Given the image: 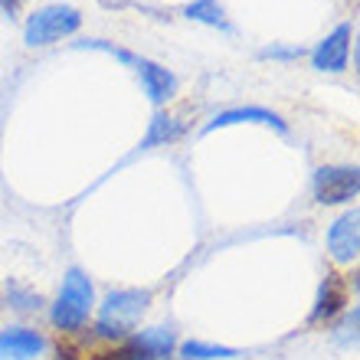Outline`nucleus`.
<instances>
[{
  "mask_svg": "<svg viewBox=\"0 0 360 360\" xmlns=\"http://www.w3.org/2000/svg\"><path fill=\"white\" fill-rule=\"evenodd\" d=\"M148 304H151V292L148 288H118V292H108L102 308H98L95 334H102V338H128L141 324Z\"/></svg>",
  "mask_w": 360,
  "mask_h": 360,
  "instance_id": "nucleus-1",
  "label": "nucleus"
},
{
  "mask_svg": "<svg viewBox=\"0 0 360 360\" xmlns=\"http://www.w3.org/2000/svg\"><path fill=\"white\" fill-rule=\"evenodd\" d=\"M92 304H95V292L89 275L82 269H69L66 278H63V292H59L49 318H53L59 331H82L89 314H92Z\"/></svg>",
  "mask_w": 360,
  "mask_h": 360,
  "instance_id": "nucleus-2",
  "label": "nucleus"
},
{
  "mask_svg": "<svg viewBox=\"0 0 360 360\" xmlns=\"http://www.w3.org/2000/svg\"><path fill=\"white\" fill-rule=\"evenodd\" d=\"M82 27V13L69 4H49V7H39L27 17V27H23V39L27 46H49L63 37H72L76 30Z\"/></svg>",
  "mask_w": 360,
  "mask_h": 360,
  "instance_id": "nucleus-3",
  "label": "nucleus"
},
{
  "mask_svg": "<svg viewBox=\"0 0 360 360\" xmlns=\"http://www.w3.org/2000/svg\"><path fill=\"white\" fill-rule=\"evenodd\" d=\"M311 190L318 203H351L360 190L357 167H318L311 177Z\"/></svg>",
  "mask_w": 360,
  "mask_h": 360,
  "instance_id": "nucleus-4",
  "label": "nucleus"
},
{
  "mask_svg": "<svg viewBox=\"0 0 360 360\" xmlns=\"http://www.w3.org/2000/svg\"><path fill=\"white\" fill-rule=\"evenodd\" d=\"M328 252L334 262H354L360 252V213L351 207L344 217H338L328 229Z\"/></svg>",
  "mask_w": 360,
  "mask_h": 360,
  "instance_id": "nucleus-5",
  "label": "nucleus"
},
{
  "mask_svg": "<svg viewBox=\"0 0 360 360\" xmlns=\"http://www.w3.org/2000/svg\"><path fill=\"white\" fill-rule=\"evenodd\" d=\"M351 39H354L351 23H341L331 37H324L321 43L314 46L311 66L318 69V72H344L347 56H351Z\"/></svg>",
  "mask_w": 360,
  "mask_h": 360,
  "instance_id": "nucleus-6",
  "label": "nucleus"
},
{
  "mask_svg": "<svg viewBox=\"0 0 360 360\" xmlns=\"http://www.w3.org/2000/svg\"><path fill=\"white\" fill-rule=\"evenodd\" d=\"M246 122L269 124V128H275V131L288 134V124H285L275 112H269V108H259V105H243V108H226V112H219L213 122H207L203 134H213L217 128H229V124H246Z\"/></svg>",
  "mask_w": 360,
  "mask_h": 360,
  "instance_id": "nucleus-7",
  "label": "nucleus"
},
{
  "mask_svg": "<svg viewBox=\"0 0 360 360\" xmlns=\"http://www.w3.org/2000/svg\"><path fill=\"white\" fill-rule=\"evenodd\" d=\"M138 76H141L144 82V92H148V98H151L154 105H164L171 102L174 95H177V76H174L171 69H164L161 63H151V59H141L138 56Z\"/></svg>",
  "mask_w": 360,
  "mask_h": 360,
  "instance_id": "nucleus-8",
  "label": "nucleus"
},
{
  "mask_svg": "<svg viewBox=\"0 0 360 360\" xmlns=\"http://www.w3.org/2000/svg\"><path fill=\"white\" fill-rule=\"evenodd\" d=\"M344 304H347V282H344L338 272H324V282H321V288H318V302H314L308 321L311 324L331 321Z\"/></svg>",
  "mask_w": 360,
  "mask_h": 360,
  "instance_id": "nucleus-9",
  "label": "nucleus"
},
{
  "mask_svg": "<svg viewBox=\"0 0 360 360\" xmlns=\"http://www.w3.org/2000/svg\"><path fill=\"white\" fill-rule=\"evenodd\" d=\"M46 341L30 328H10L0 331V360H33L43 354Z\"/></svg>",
  "mask_w": 360,
  "mask_h": 360,
  "instance_id": "nucleus-10",
  "label": "nucleus"
},
{
  "mask_svg": "<svg viewBox=\"0 0 360 360\" xmlns=\"http://www.w3.org/2000/svg\"><path fill=\"white\" fill-rule=\"evenodd\" d=\"M187 122L180 118V115H167V112H158L148 124V134H144L141 148H154V144H167V141H177L180 134H184Z\"/></svg>",
  "mask_w": 360,
  "mask_h": 360,
  "instance_id": "nucleus-11",
  "label": "nucleus"
},
{
  "mask_svg": "<svg viewBox=\"0 0 360 360\" xmlns=\"http://www.w3.org/2000/svg\"><path fill=\"white\" fill-rule=\"evenodd\" d=\"M184 17L190 20H200L207 27H217V30H229V20H226V10L219 0H193L184 7Z\"/></svg>",
  "mask_w": 360,
  "mask_h": 360,
  "instance_id": "nucleus-12",
  "label": "nucleus"
},
{
  "mask_svg": "<svg viewBox=\"0 0 360 360\" xmlns=\"http://www.w3.org/2000/svg\"><path fill=\"white\" fill-rule=\"evenodd\" d=\"M89 360H158V357L148 351V344H144L141 338H131V341L118 344V347H108V351L92 354Z\"/></svg>",
  "mask_w": 360,
  "mask_h": 360,
  "instance_id": "nucleus-13",
  "label": "nucleus"
},
{
  "mask_svg": "<svg viewBox=\"0 0 360 360\" xmlns=\"http://www.w3.org/2000/svg\"><path fill=\"white\" fill-rule=\"evenodd\" d=\"M180 357L184 360H226V357H239V351L236 347H223V344L187 341V344H180Z\"/></svg>",
  "mask_w": 360,
  "mask_h": 360,
  "instance_id": "nucleus-14",
  "label": "nucleus"
},
{
  "mask_svg": "<svg viewBox=\"0 0 360 360\" xmlns=\"http://www.w3.org/2000/svg\"><path fill=\"white\" fill-rule=\"evenodd\" d=\"M138 338L148 344V351H151L158 360H171V357H174L177 338H174L171 328H148V331H141Z\"/></svg>",
  "mask_w": 360,
  "mask_h": 360,
  "instance_id": "nucleus-15",
  "label": "nucleus"
},
{
  "mask_svg": "<svg viewBox=\"0 0 360 360\" xmlns=\"http://www.w3.org/2000/svg\"><path fill=\"white\" fill-rule=\"evenodd\" d=\"M262 56L266 59H288V56H302V49H266V53H262Z\"/></svg>",
  "mask_w": 360,
  "mask_h": 360,
  "instance_id": "nucleus-16",
  "label": "nucleus"
},
{
  "mask_svg": "<svg viewBox=\"0 0 360 360\" xmlns=\"http://www.w3.org/2000/svg\"><path fill=\"white\" fill-rule=\"evenodd\" d=\"M0 7H4V10L10 13V17H13V13L20 10V0H0Z\"/></svg>",
  "mask_w": 360,
  "mask_h": 360,
  "instance_id": "nucleus-17",
  "label": "nucleus"
}]
</instances>
